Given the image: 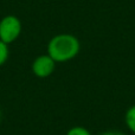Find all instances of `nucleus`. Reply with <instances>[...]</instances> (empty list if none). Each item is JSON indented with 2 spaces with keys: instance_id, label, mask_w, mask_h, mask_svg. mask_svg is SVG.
Here are the masks:
<instances>
[{
  "instance_id": "obj_1",
  "label": "nucleus",
  "mask_w": 135,
  "mask_h": 135,
  "mask_svg": "<svg viewBox=\"0 0 135 135\" xmlns=\"http://www.w3.org/2000/svg\"><path fill=\"white\" fill-rule=\"evenodd\" d=\"M81 42L71 33H58L47 43L46 54L56 63H66L78 56Z\"/></svg>"
},
{
  "instance_id": "obj_2",
  "label": "nucleus",
  "mask_w": 135,
  "mask_h": 135,
  "mask_svg": "<svg viewBox=\"0 0 135 135\" xmlns=\"http://www.w3.org/2000/svg\"><path fill=\"white\" fill-rule=\"evenodd\" d=\"M23 25L17 16L8 14L0 19V40L7 45L14 43L21 35Z\"/></svg>"
},
{
  "instance_id": "obj_3",
  "label": "nucleus",
  "mask_w": 135,
  "mask_h": 135,
  "mask_svg": "<svg viewBox=\"0 0 135 135\" xmlns=\"http://www.w3.org/2000/svg\"><path fill=\"white\" fill-rule=\"evenodd\" d=\"M56 64L57 63L47 54L39 55L33 59L31 70L32 74L38 78H47L55 72Z\"/></svg>"
},
{
  "instance_id": "obj_4",
  "label": "nucleus",
  "mask_w": 135,
  "mask_h": 135,
  "mask_svg": "<svg viewBox=\"0 0 135 135\" xmlns=\"http://www.w3.org/2000/svg\"><path fill=\"white\" fill-rule=\"evenodd\" d=\"M124 123H126L127 128L135 134V104L131 105L128 109L126 110L124 114Z\"/></svg>"
},
{
  "instance_id": "obj_5",
  "label": "nucleus",
  "mask_w": 135,
  "mask_h": 135,
  "mask_svg": "<svg viewBox=\"0 0 135 135\" xmlns=\"http://www.w3.org/2000/svg\"><path fill=\"white\" fill-rule=\"evenodd\" d=\"M8 57H9L8 45H7L6 43L0 40V66H2L5 63H6Z\"/></svg>"
},
{
  "instance_id": "obj_6",
  "label": "nucleus",
  "mask_w": 135,
  "mask_h": 135,
  "mask_svg": "<svg viewBox=\"0 0 135 135\" xmlns=\"http://www.w3.org/2000/svg\"><path fill=\"white\" fill-rule=\"evenodd\" d=\"M65 135H91V133L89 129H86L83 126H75V127H71L66 132Z\"/></svg>"
},
{
  "instance_id": "obj_7",
  "label": "nucleus",
  "mask_w": 135,
  "mask_h": 135,
  "mask_svg": "<svg viewBox=\"0 0 135 135\" xmlns=\"http://www.w3.org/2000/svg\"><path fill=\"white\" fill-rule=\"evenodd\" d=\"M98 135H126V134L120 131H107V132H103V133H101Z\"/></svg>"
},
{
  "instance_id": "obj_8",
  "label": "nucleus",
  "mask_w": 135,
  "mask_h": 135,
  "mask_svg": "<svg viewBox=\"0 0 135 135\" xmlns=\"http://www.w3.org/2000/svg\"><path fill=\"white\" fill-rule=\"evenodd\" d=\"M1 116H2V114H1V109H0V120H1Z\"/></svg>"
}]
</instances>
